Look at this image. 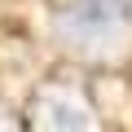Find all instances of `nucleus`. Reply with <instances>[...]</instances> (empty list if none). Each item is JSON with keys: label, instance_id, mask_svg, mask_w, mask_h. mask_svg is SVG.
<instances>
[{"label": "nucleus", "instance_id": "f257e3e1", "mask_svg": "<svg viewBox=\"0 0 132 132\" xmlns=\"http://www.w3.org/2000/svg\"><path fill=\"white\" fill-rule=\"evenodd\" d=\"M62 35L88 57H110L132 35V0H71L62 9Z\"/></svg>", "mask_w": 132, "mask_h": 132}, {"label": "nucleus", "instance_id": "f03ea898", "mask_svg": "<svg viewBox=\"0 0 132 132\" xmlns=\"http://www.w3.org/2000/svg\"><path fill=\"white\" fill-rule=\"evenodd\" d=\"M35 132H101V123L75 88H44L35 101Z\"/></svg>", "mask_w": 132, "mask_h": 132}, {"label": "nucleus", "instance_id": "7ed1b4c3", "mask_svg": "<svg viewBox=\"0 0 132 132\" xmlns=\"http://www.w3.org/2000/svg\"><path fill=\"white\" fill-rule=\"evenodd\" d=\"M0 132H18V128H13V119H9L5 110H0Z\"/></svg>", "mask_w": 132, "mask_h": 132}]
</instances>
